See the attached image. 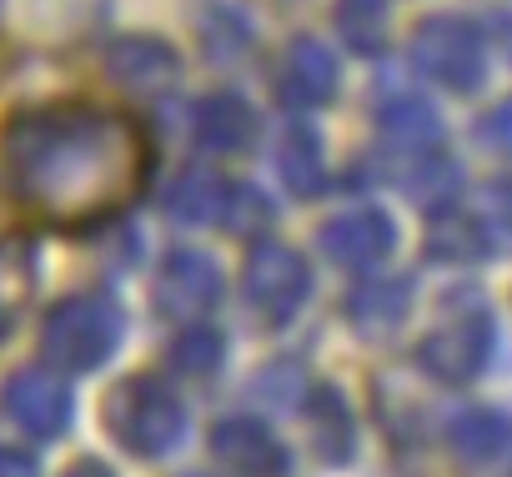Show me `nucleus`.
<instances>
[{"instance_id": "obj_1", "label": "nucleus", "mask_w": 512, "mask_h": 477, "mask_svg": "<svg viewBox=\"0 0 512 477\" xmlns=\"http://www.w3.org/2000/svg\"><path fill=\"white\" fill-rule=\"evenodd\" d=\"M151 171L146 131L106 106L51 101L0 126V186L51 226H96L141 196Z\"/></svg>"}, {"instance_id": "obj_2", "label": "nucleus", "mask_w": 512, "mask_h": 477, "mask_svg": "<svg viewBox=\"0 0 512 477\" xmlns=\"http://www.w3.org/2000/svg\"><path fill=\"white\" fill-rule=\"evenodd\" d=\"M121 327H126V317L106 292H81V297H66L46 312L41 352L61 372H91L116 352Z\"/></svg>"}, {"instance_id": "obj_3", "label": "nucleus", "mask_w": 512, "mask_h": 477, "mask_svg": "<svg viewBox=\"0 0 512 477\" xmlns=\"http://www.w3.org/2000/svg\"><path fill=\"white\" fill-rule=\"evenodd\" d=\"M106 432L136 457H161L181 442L186 407L161 377H126L106 397Z\"/></svg>"}, {"instance_id": "obj_4", "label": "nucleus", "mask_w": 512, "mask_h": 477, "mask_svg": "<svg viewBox=\"0 0 512 477\" xmlns=\"http://www.w3.org/2000/svg\"><path fill=\"white\" fill-rule=\"evenodd\" d=\"M412 66L447 91H472L487 71L482 31L462 16H432L412 31Z\"/></svg>"}, {"instance_id": "obj_5", "label": "nucleus", "mask_w": 512, "mask_h": 477, "mask_svg": "<svg viewBox=\"0 0 512 477\" xmlns=\"http://www.w3.org/2000/svg\"><path fill=\"white\" fill-rule=\"evenodd\" d=\"M307 292H312V272H307L302 252L277 247V242L251 247V257H246V302L267 327L292 322L302 312Z\"/></svg>"}, {"instance_id": "obj_6", "label": "nucleus", "mask_w": 512, "mask_h": 477, "mask_svg": "<svg viewBox=\"0 0 512 477\" xmlns=\"http://www.w3.org/2000/svg\"><path fill=\"white\" fill-rule=\"evenodd\" d=\"M492 357V317H462L447 322L442 332H432L417 347V367H427L437 382H472Z\"/></svg>"}, {"instance_id": "obj_7", "label": "nucleus", "mask_w": 512, "mask_h": 477, "mask_svg": "<svg viewBox=\"0 0 512 477\" xmlns=\"http://www.w3.org/2000/svg\"><path fill=\"white\" fill-rule=\"evenodd\" d=\"M6 412L31 432V437H61L66 422H71V387L61 372H46V367H26L6 382L0 392Z\"/></svg>"}, {"instance_id": "obj_8", "label": "nucleus", "mask_w": 512, "mask_h": 477, "mask_svg": "<svg viewBox=\"0 0 512 477\" xmlns=\"http://www.w3.org/2000/svg\"><path fill=\"white\" fill-rule=\"evenodd\" d=\"M322 247H327V257L337 267L362 272V267H377L397 247V226H392V216L382 206H357V211L332 216L322 226Z\"/></svg>"}, {"instance_id": "obj_9", "label": "nucleus", "mask_w": 512, "mask_h": 477, "mask_svg": "<svg viewBox=\"0 0 512 477\" xmlns=\"http://www.w3.org/2000/svg\"><path fill=\"white\" fill-rule=\"evenodd\" d=\"M221 297V277L201 252H171L161 267V287H156V307L171 322H201Z\"/></svg>"}, {"instance_id": "obj_10", "label": "nucleus", "mask_w": 512, "mask_h": 477, "mask_svg": "<svg viewBox=\"0 0 512 477\" xmlns=\"http://www.w3.org/2000/svg\"><path fill=\"white\" fill-rule=\"evenodd\" d=\"M211 447L226 467L246 472V477H282L287 472V447L256 422V417H231L211 432Z\"/></svg>"}, {"instance_id": "obj_11", "label": "nucleus", "mask_w": 512, "mask_h": 477, "mask_svg": "<svg viewBox=\"0 0 512 477\" xmlns=\"http://www.w3.org/2000/svg\"><path fill=\"white\" fill-rule=\"evenodd\" d=\"M106 71L116 86L126 91H141V96H156V91H171L176 76H181V61L171 46L161 41H146V36H126L106 51Z\"/></svg>"}, {"instance_id": "obj_12", "label": "nucleus", "mask_w": 512, "mask_h": 477, "mask_svg": "<svg viewBox=\"0 0 512 477\" xmlns=\"http://www.w3.org/2000/svg\"><path fill=\"white\" fill-rule=\"evenodd\" d=\"M337 91V56L322 41H297L282 61V96L292 106H322Z\"/></svg>"}, {"instance_id": "obj_13", "label": "nucleus", "mask_w": 512, "mask_h": 477, "mask_svg": "<svg viewBox=\"0 0 512 477\" xmlns=\"http://www.w3.org/2000/svg\"><path fill=\"white\" fill-rule=\"evenodd\" d=\"M231 191L216 171L196 166L186 171L176 186H171V216L186 221V226H226V211H231Z\"/></svg>"}, {"instance_id": "obj_14", "label": "nucleus", "mask_w": 512, "mask_h": 477, "mask_svg": "<svg viewBox=\"0 0 512 477\" xmlns=\"http://www.w3.org/2000/svg\"><path fill=\"white\" fill-rule=\"evenodd\" d=\"M447 442L467 462H492L512 447V417H502L492 407H467L447 422Z\"/></svg>"}, {"instance_id": "obj_15", "label": "nucleus", "mask_w": 512, "mask_h": 477, "mask_svg": "<svg viewBox=\"0 0 512 477\" xmlns=\"http://www.w3.org/2000/svg\"><path fill=\"white\" fill-rule=\"evenodd\" d=\"M382 136L397 151H407V156H432L442 146V121H437V111L422 96H397L382 111Z\"/></svg>"}, {"instance_id": "obj_16", "label": "nucleus", "mask_w": 512, "mask_h": 477, "mask_svg": "<svg viewBox=\"0 0 512 477\" xmlns=\"http://www.w3.org/2000/svg\"><path fill=\"white\" fill-rule=\"evenodd\" d=\"M196 136L206 151H241L256 136V116L241 96H206L196 106Z\"/></svg>"}, {"instance_id": "obj_17", "label": "nucleus", "mask_w": 512, "mask_h": 477, "mask_svg": "<svg viewBox=\"0 0 512 477\" xmlns=\"http://www.w3.org/2000/svg\"><path fill=\"white\" fill-rule=\"evenodd\" d=\"M282 181L297 196H317L327 186V161H322V141L312 126H287L282 136Z\"/></svg>"}, {"instance_id": "obj_18", "label": "nucleus", "mask_w": 512, "mask_h": 477, "mask_svg": "<svg viewBox=\"0 0 512 477\" xmlns=\"http://www.w3.org/2000/svg\"><path fill=\"white\" fill-rule=\"evenodd\" d=\"M407 302H412V287L407 282H372V287H362L352 297L347 312H352V322L362 332H387V327H397L407 317Z\"/></svg>"}, {"instance_id": "obj_19", "label": "nucleus", "mask_w": 512, "mask_h": 477, "mask_svg": "<svg viewBox=\"0 0 512 477\" xmlns=\"http://www.w3.org/2000/svg\"><path fill=\"white\" fill-rule=\"evenodd\" d=\"M36 287V252L26 242H0V322H11Z\"/></svg>"}, {"instance_id": "obj_20", "label": "nucleus", "mask_w": 512, "mask_h": 477, "mask_svg": "<svg viewBox=\"0 0 512 477\" xmlns=\"http://www.w3.org/2000/svg\"><path fill=\"white\" fill-rule=\"evenodd\" d=\"M337 31L352 51H377L387 36V0H337Z\"/></svg>"}, {"instance_id": "obj_21", "label": "nucleus", "mask_w": 512, "mask_h": 477, "mask_svg": "<svg viewBox=\"0 0 512 477\" xmlns=\"http://www.w3.org/2000/svg\"><path fill=\"white\" fill-rule=\"evenodd\" d=\"M407 161H412V166L397 176V186H402L412 201H422L427 211L447 206V196H452V186H457V171H452V161H442V156H427V161L407 156Z\"/></svg>"}, {"instance_id": "obj_22", "label": "nucleus", "mask_w": 512, "mask_h": 477, "mask_svg": "<svg viewBox=\"0 0 512 477\" xmlns=\"http://www.w3.org/2000/svg\"><path fill=\"white\" fill-rule=\"evenodd\" d=\"M477 226L487 236L492 252H512V181H492L482 196H477Z\"/></svg>"}, {"instance_id": "obj_23", "label": "nucleus", "mask_w": 512, "mask_h": 477, "mask_svg": "<svg viewBox=\"0 0 512 477\" xmlns=\"http://www.w3.org/2000/svg\"><path fill=\"white\" fill-rule=\"evenodd\" d=\"M317 442H322L327 462H347L352 457V417H347L337 392H317Z\"/></svg>"}, {"instance_id": "obj_24", "label": "nucleus", "mask_w": 512, "mask_h": 477, "mask_svg": "<svg viewBox=\"0 0 512 477\" xmlns=\"http://www.w3.org/2000/svg\"><path fill=\"white\" fill-rule=\"evenodd\" d=\"M221 357H226V342H221V332H211V327H191V332L171 347V362H176L181 372H191V377L216 372Z\"/></svg>"}, {"instance_id": "obj_25", "label": "nucleus", "mask_w": 512, "mask_h": 477, "mask_svg": "<svg viewBox=\"0 0 512 477\" xmlns=\"http://www.w3.org/2000/svg\"><path fill=\"white\" fill-rule=\"evenodd\" d=\"M482 141H492V146L512 151V101H507V106H497V111L482 121Z\"/></svg>"}, {"instance_id": "obj_26", "label": "nucleus", "mask_w": 512, "mask_h": 477, "mask_svg": "<svg viewBox=\"0 0 512 477\" xmlns=\"http://www.w3.org/2000/svg\"><path fill=\"white\" fill-rule=\"evenodd\" d=\"M0 477H41V467H36V457H26V452L0 447Z\"/></svg>"}, {"instance_id": "obj_27", "label": "nucleus", "mask_w": 512, "mask_h": 477, "mask_svg": "<svg viewBox=\"0 0 512 477\" xmlns=\"http://www.w3.org/2000/svg\"><path fill=\"white\" fill-rule=\"evenodd\" d=\"M61 477H116V472H111L106 462H91V457H86V462H76V467H66Z\"/></svg>"}, {"instance_id": "obj_28", "label": "nucleus", "mask_w": 512, "mask_h": 477, "mask_svg": "<svg viewBox=\"0 0 512 477\" xmlns=\"http://www.w3.org/2000/svg\"><path fill=\"white\" fill-rule=\"evenodd\" d=\"M502 26H507V31H512V21H502Z\"/></svg>"}, {"instance_id": "obj_29", "label": "nucleus", "mask_w": 512, "mask_h": 477, "mask_svg": "<svg viewBox=\"0 0 512 477\" xmlns=\"http://www.w3.org/2000/svg\"><path fill=\"white\" fill-rule=\"evenodd\" d=\"M186 477H201V472H186Z\"/></svg>"}]
</instances>
